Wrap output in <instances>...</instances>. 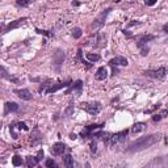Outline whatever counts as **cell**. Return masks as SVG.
<instances>
[{
  "instance_id": "2",
  "label": "cell",
  "mask_w": 168,
  "mask_h": 168,
  "mask_svg": "<svg viewBox=\"0 0 168 168\" xmlns=\"http://www.w3.org/2000/svg\"><path fill=\"white\" fill-rule=\"evenodd\" d=\"M81 108H83L87 113L94 116V114H97V113H100V110H101V104H100L99 101L83 102V104H81Z\"/></svg>"
},
{
  "instance_id": "11",
  "label": "cell",
  "mask_w": 168,
  "mask_h": 168,
  "mask_svg": "<svg viewBox=\"0 0 168 168\" xmlns=\"http://www.w3.org/2000/svg\"><path fill=\"white\" fill-rule=\"evenodd\" d=\"M67 85H68L67 83H58V84H55V85H51V87H49V88H46L45 89V93H54V92L59 91V89L64 88V87H67Z\"/></svg>"
},
{
  "instance_id": "26",
  "label": "cell",
  "mask_w": 168,
  "mask_h": 168,
  "mask_svg": "<svg viewBox=\"0 0 168 168\" xmlns=\"http://www.w3.org/2000/svg\"><path fill=\"white\" fill-rule=\"evenodd\" d=\"M17 129H22V130H28V126L25 125V122H18L17 123Z\"/></svg>"
},
{
  "instance_id": "27",
  "label": "cell",
  "mask_w": 168,
  "mask_h": 168,
  "mask_svg": "<svg viewBox=\"0 0 168 168\" xmlns=\"http://www.w3.org/2000/svg\"><path fill=\"white\" fill-rule=\"evenodd\" d=\"M91 151L92 152H96L97 151V144H96V142H94V141L91 142Z\"/></svg>"
},
{
  "instance_id": "10",
  "label": "cell",
  "mask_w": 168,
  "mask_h": 168,
  "mask_svg": "<svg viewBox=\"0 0 168 168\" xmlns=\"http://www.w3.org/2000/svg\"><path fill=\"white\" fill-rule=\"evenodd\" d=\"M94 78H96V80H105V79L108 78V70L106 67H100L99 70L96 71V74H94Z\"/></svg>"
},
{
  "instance_id": "19",
  "label": "cell",
  "mask_w": 168,
  "mask_h": 168,
  "mask_svg": "<svg viewBox=\"0 0 168 168\" xmlns=\"http://www.w3.org/2000/svg\"><path fill=\"white\" fill-rule=\"evenodd\" d=\"M38 163V160H37V158H32V156H29L28 159H26V165L28 167H34V165Z\"/></svg>"
},
{
  "instance_id": "31",
  "label": "cell",
  "mask_w": 168,
  "mask_h": 168,
  "mask_svg": "<svg viewBox=\"0 0 168 168\" xmlns=\"http://www.w3.org/2000/svg\"><path fill=\"white\" fill-rule=\"evenodd\" d=\"M163 30H164V32H165V33H167V34H168V22H167V24H165V25H164V26H163Z\"/></svg>"
},
{
  "instance_id": "15",
  "label": "cell",
  "mask_w": 168,
  "mask_h": 168,
  "mask_svg": "<svg viewBox=\"0 0 168 168\" xmlns=\"http://www.w3.org/2000/svg\"><path fill=\"white\" fill-rule=\"evenodd\" d=\"M5 108H7V110H9V112H17L18 110V105L16 104V102H7L5 104Z\"/></svg>"
},
{
  "instance_id": "23",
  "label": "cell",
  "mask_w": 168,
  "mask_h": 168,
  "mask_svg": "<svg viewBox=\"0 0 168 168\" xmlns=\"http://www.w3.org/2000/svg\"><path fill=\"white\" fill-rule=\"evenodd\" d=\"M81 85H83V83H81V80H78L75 84L72 85V91H78V93H80V91H81Z\"/></svg>"
},
{
  "instance_id": "3",
  "label": "cell",
  "mask_w": 168,
  "mask_h": 168,
  "mask_svg": "<svg viewBox=\"0 0 168 168\" xmlns=\"http://www.w3.org/2000/svg\"><path fill=\"white\" fill-rule=\"evenodd\" d=\"M127 133H129L127 130H122V131H120V133H117V134H113V135L110 136L109 144L112 147H116V146H118V144H122L123 141L126 139Z\"/></svg>"
},
{
  "instance_id": "17",
  "label": "cell",
  "mask_w": 168,
  "mask_h": 168,
  "mask_svg": "<svg viewBox=\"0 0 168 168\" xmlns=\"http://www.w3.org/2000/svg\"><path fill=\"white\" fill-rule=\"evenodd\" d=\"M87 59L89 60V62H92V63H94V62H97V60L100 59V55L99 54H96V52H88L87 54Z\"/></svg>"
},
{
  "instance_id": "33",
  "label": "cell",
  "mask_w": 168,
  "mask_h": 168,
  "mask_svg": "<svg viewBox=\"0 0 168 168\" xmlns=\"http://www.w3.org/2000/svg\"><path fill=\"white\" fill-rule=\"evenodd\" d=\"M123 33H125V34H126V36H129V37H130V36H131V33H130V32H127V30H123Z\"/></svg>"
},
{
  "instance_id": "16",
  "label": "cell",
  "mask_w": 168,
  "mask_h": 168,
  "mask_svg": "<svg viewBox=\"0 0 168 168\" xmlns=\"http://www.w3.org/2000/svg\"><path fill=\"white\" fill-rule=\"evenodd\" d=\"M12 164L15 165V167H20V165H22L24 162H22V159H21V156L15 155V156L12 158Z\"/></svg>"
},
{
  "instance_id": "22",
  "label": "cell",
  "mask_w": 168,
  "mask_h": 168,
  "mask_svg": "<svg viewBox=\"0 0 168 168\" xmlns=\"http://www.w3.org/2000/svg\"><path fill=\"white\" fill-rule=\"evenodd\" d=\"M1 76L4 79H8V80H12V81H17V79H15V78H12V76H9L7 74V71H5V68L4 67H1Z\"/></svg>"
},
{
  "instance_id": "6",
  "label": "cell",
  "mask_w": 168,
  "mask_h": 168,
  "mask_svg": "<svg viewBox=\"0 0 168 168\" xmlns=\"http://www.w3.org/2000/svg\"><path fill=\"white\" fill-rule=\"evenodd\" d=\"M66 144L62 143V142H57L51 146V154L52 155H62L63 152L66 151Z\"/></svg>"
},
{
  "instance_id": "20",
  "label": "cell",
  "mask_w": 168,
  "mask_h": 168,
  "mask_svg": "<svg viewBox=\"0 0 168 168\" xmlns=\"http://www.w3.org/2000/svg\"><path fill=\"white\" fill-rule=\"evenodd\" d=\"M72 37L75 39L80 38V37H81V29L80 28H74L72 29Z\"/></svg>"
},
{
  "instance_id": "30",
  "label": "cell",
  "mask_w": 168,
  "mask_h": 168,
  "mask_svg": "<svg viewBox=\"0 0 168 168\" xmlns=\"http://www.w3.org/2000/svg\"><path fill=\"white\" fill-rule=\"evenodd\" d=\"M156 1H158V0H147V1H146V4L148 5V7H151V5H154Z\"/></svg>"
},
{
  "instance_id": "21",
  "label": "cell",
  "mask_w": 168,
  "mask_h": 168,
  "mask_svg": "<svg viewBox=\"0 0 168 168\" xmlns=\"http://www.w3.org/2000/svg\"><path fill=\"white\" fill-rule=\"evenodd\" d=\"M34 0H16V3H17V5H20V7H28L30 3H33Z\"/></svg>"
},
{
  "instance_id": "9",
  "label": "cell",
  "mask_w": 168,
  "mask_h": 168,
  "mask_svg": "<svg viewBox=\"0 0 168 168\" xmlns=\"http://www.w3.org/2000/svg\"><path fill=\"white\" fill-rule=\"evenodd\" d=\"M109 64L112 66V67H114V66H127L129 62H127V59L123 57H116L110 60Z\"/></svg>"
},
{
  "instance_id": "7",
  "label": "cell",
  "mask_w": 168,
  "mask_h": 168,
  "mask_svg": "<svg viewBox=\"0 0 168 168\" xmlns=\"http://www.w3.org/2000/svg\"><path fill=\"white\" fill-rule=\"evenodd\" d=\"M15 93L17 94L20 99L25 100V101H29V100H32V93L29 89L24 88V89H15Z\"/></svg>"
},
{
  "instance_id": "28",
  "label": "cell",
  "mask_w": 168,
  "mask_h": 168,
  "mask_svg": "<svg viewBox=\"0 0 168 168\" xmlns=\"http://www.w3.org/2000/svg\"><path fill=\"white\" fill-rule=\"evenodd\" d=\"M42 158H43V151H42V150H39V151H38V154H37V160H38V162H39V160H41Z\"/></svg>"
},
{
  "instance_id": "25",
  "label": "cell",
  "mask_w": 168,
  "mask_h": 168,
  "mask_svg": "<svg viewBox=\"0 0 168 168\" xmlns=\"http://www.w3.org/2000/svg\"><path fill=\"white\" fill-rule=\"evenodd\" d=\"M72 112H74V105H70V106L66 109V116H67V117H70V116L72 114Z\"/></svg>"
},
{
  "instance_id": "24",
  "label": "cell",
  "mask_w": 168,
  "mask_h": 168,
  "mask_svg": "<svg viewBox=\"0 0 168 168\" xmlns=\"http://www.w3.org/2000/svg\"><path fill=\"white\" fill-rule=\"evenodd\" d=\"M46 167H49V168L57 167V163H55L52 159H47V160H46Z\"/></svg>"
},
{
  "instance_id": "32",
  "label": "cell",
  "mask_w": 168,
  "mask_h": 168,
  "mask_svg": "<svg viewBox=\"0 0 168 168\" xmlns=\"http://www.w3.org/2000/svg\"><path fill=\"white\" fill-rule=\"evenodd\" d=\"M70 138H71V139H76V138H78V135L72 133V134H70Z\"/></svg>"
},
{
  "instance_id": "1",
  "label": "cell",
  "mask_w": 168,
  "mask_h": 168,
  "mask_svg": "<svg viewBox=\"0 0 168 168\" xmlns=\"http://www.w3.org/2000/svg\"><path fill=\"white\" fill-rule=\"evenodd\" d=\"M162 135L160 134H150V135H146V136H142V138L136 139V141L131 142L127 147V151L129 152H136V151H142L144 148H148L151 147L152 144L158 143L160 141Z\"/></svg>"
},
{
  "instance_id": "12",
  "label": "cell",
  "mask_w": 168,
  "mask_h": 168,
  "mask_svg": "<svg viewBox=\"0 0 168 168\" xmlns=\"http://www.w3.org/2000/svg\"><path fill=\"white\" fill-rule=\"evenodd\" d=\"M146 129V123L144 122H138V123H134L133 127H131V133L136 134V133H141Z\"/></svg>"
},
{
  "instance_id": "13",
  "label": "cell",
  "mask_w": 168,
  "mask_h": 168,
  "mask_svg": "<svg viewBox=\"0 0 168 168\" xmlns=\"http://www.w3.org/2000/svg\"><path fill=\"white\" fill-rule=\"evenodd\" d=\"M63 60H64V52L62 50H57V52L54 55V62L57 64H60V63H63Z\"/></svg>"
},
{
  "instance_id": "18",
  "label": "cell",
  "mask_w": 168,
  "mask_h": 168,
  "mask_svg": "<svg viewBox=\"0 0 168 168\" xmlns=\"http://www.w3.org/2000/svg\"><path fill=\"white\" fill-rule=\"evenodd\" d=\"M63 163H64V165H66V167L71 168V167H72V165H74L72 156H71V155H66V156L63 158Z\"/></svg>"
},
{
  "instance_id": "29",
  "label": "cell",
  "mask_w": 168,
  "mask_h": 168,
  "mask_svg": "<svg viewBox=\"0 0 168 168\" xmlns=\"http://www.w3.org/2000/svg\"><path fill=\"white\" fill-rule=\"evenodd\" d=\"M162 117H163L162 114H156V116H154V117H152V120L156 122V121H160V120H162Z\"/></svg>"
},
{
  "instance_id": "8",
  "label": "cell",
  "mask_w": 168,
  "mask_h": 168,
  "mask_svg": "<svg viewBox=\"0 0 168 168\" xmlns=\"http://www.w3.org/2000/svg\"><path fill=\"white\" fill-rule=\"evenodd\" d=\"M25 21H26V17H21V18H17V20L12 21V22H10L9 25L7 26L4 32H9V30H13V29H16V28H18V26L24 25V24H25Z\"/></svg>"
},
{
  "instance_id": "4",
  "label": "cell",
  "mask_w": 168,
  "mask_h": 168,
  "mask_svg": "<svg viewBox=\"0 0 168 168\" xmlns=\"http://www.w3.org/2000/svg\"><path fill=\"white\" fill-rule=\"evenodd\" d=\"M167 68L165 67H160L158 68V70H148L144 72V75L146 76H150V78H154V79H159V80H162V79L165 78V75H167Z\"/></svg>"
},
{
  "instance_id": "14",
  "label": "cell",
  "mask_w": 168,
  "mask_h": 168,
  "mask_svg": "<svg viewBox=\"0 0 168 168\" xmlns=\"http://www.w3.org/2000/svg\"><path fill=\"white\" fill-rule=\"evenodd\" d=\"M154 38H155V37L150 36V34H148V36H142L141 38H139V41H138V43H136V45H138V47H142L143 45H146L147 42H150L151 39H154Z\"/></svg>"
},
{
  "instance_id": "5",
  "label": "cell",
  "mask_w": 168,
  "mask_h": 168,
  "mask_svg": "<svg viewBox=\"0 0 168 168\" xmlns=\"http://www.w3.org/2000/svg\"><path fill=\"white\" fill-rule=\"evenodd\" d=\"M109 12H110V9H105L104 12H101L99 16H97L96 18H94V21H93V24H92V28H100V26H102L104 25V22H105V20H106V17H108V15H109Z\"/></svg>"
}]
</instances>
